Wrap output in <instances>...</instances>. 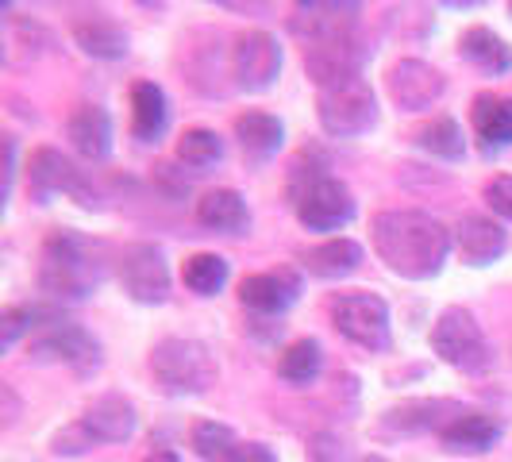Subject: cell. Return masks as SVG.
I'll list each match as a JSON object with an SVG mask.
<instances>
[{"label": "cell", "instance_id": "32", "mask_svg": "<svg viewBox=\"0 0 512 462\" xmlns=\"http://www.w3.org/2000/svg\"><path fill=\"white\" fill-rule=\"evenodd\" d=\"M239 443V436L231 432L228 424H216V420H201L197 428H193V451L201 455L205 462H220L228 455L231 447Z\"/></svg>", "mask_w": 512, "mask_h": 462}, {"label": "cell", "instance_id": "17", "mask_svg": "<svg viewBox=\"0 0 512 462\" xmlns=\"http://www.w3.org/2000/svg\"><path fill=\"white\" fill-rule=\"evenodd\" d=\"M359 4H335V0H312V4H297L293 16V31L316 43V39H332V35H347L359 31Z\"/></svg>", "mask_w": 512, "mask_h": 462}, {"label": "cell", "instance_id": "40", "mask_svg": "<svg viewBox=\"0 0 512 462\" xmlns=\"http://www.w3.org/2000/svg\"><path fill=\"white\" fill-rule=\"evenodd\" d=\"M509 12H512V4H509Z\"/></svg>", "mask_w": 512, "mask_h": 462}, {"label": "cell", "instance_id": "26", "mask_svg": "<svg viewBox=\"0 0 512 462\" xmlns=\"http://www.w3.org/2000/svg\"><path fill=\"white\" fill-rule=\"evenodd\" d=\"M308 274H316V278H347V274H355L362 262V247L355 239H328V243H320V247H308L305 255H301Z\"/></svg>", "mask_w": 512, "mask_h": 462}, {"label": "cell", "instance_id": "23", "mask_svg": "<svg viewBox=\"0 0 512 462\" xmlns=\"http://www.w3.org/2000/svg\"><path fill=\"white\" fill-rule=\"evenodd\" d=\"M462 416V405L455 401H409L401 409L385 412V424L389 428H401V432H439L451 428Z\"/></svg>", "mask_w": 512, "mask_h": 462}, {"label": "cell", "instance_id": "8", "mask_svg": "<svg viewBox=\"0 0 512 462\" xmlns=\"http://www.w3.org/2000/svg\"><path fill=\"white\" fill-rule=\"evenodd\" d=\"M27 178H31V197L39 205H51L58 193H70L77 197V205L97 208V189H89V181L81 178L74 162L54 147H39L27 162Z\"/></svg>", "mask_w": 512, "mask_h": 462}, {"label": "cell", "instance_id": "7", "mask_svg": "<svg viewBox=\"0 0 512 462\" xmlns=\"http://www.w3.org/2000/svg\"><path fill=\"white\" fill-rule=\"evenodd\" d=\"M366 58H370V47L362 43L359 31L305 43V70L320 89L339 85V81H351V77H362Z\"/></svg>", "mask_w": 512, "mask_h": 462}, {"label": "cell", "instance_id": "3", "mask_svg": "<svg viewBox=\"0 0 512 462\" xmlns=\"http://www.w3.org/2000/svg\"><path fill=\"white\" fill-rule=\"evenodd\" d=\"M151 374L166 397H193L216 382V362L197 339H162L151 351Z\"/></svg>", "mask_w": 512, "mask_h": 462}, {"label": "cell", "instance_id": "31", "mask_svg": "<svg viewBox=\"0 0 512 462\" xmlns=\"http://www.w3.org/2000/svg\"><path fill=\"white\" fill-rule=\"evenodd\" d=\"M178 158L193 170H208L224 158V139L212 128H189L178 139Z\"/></svg>", "mask_w": 512, "mask_h": 462}, {"label": "cell", "instance_id": "6", "mask_svg": "<svg viewBox=\"0 0 512 462\" xmlns=\"http://www.w3.org/2000/svg\"><path fill=\"white\" fill-rule=\"evenodd\" d=\"M332 324L362 351H389V305L378 293H343L332 301Z\"/></svg>", "mask_w": 512, "mask_h": 462}, {"label": "cell", "instance_id": "16", "mask_svg": "<svg viewBox=\"0 0 512 462\" xmlns=\"http://www.w3.org/2000/svg\"><path fill=\"white\" fill-rule=\"evenodd\" d=\"M455 247L466 266H493L509 251V231L493 216H462L455 228Z\"/></svg>", "mask_w": 512, "mask_h": 462}, {"label": "cell", "instance_id": "9", "mask_svg": "<svg viewBox=\"0 0 512 462\" xmlns=\"http://www.w3.org/2000/svg\"><path fill=\"white\" fill-rule=\"evenodd\" d=\"M297 220L308 231H339L355 220V197L339 178H312L297 193Z\"/></svg>", "mask_w": 512, "mask_h": 462}, {"label": "cell", "instance_id": "13", "mask_svg": "<svg viewBox=\"0 0 512 462\" xmlns=\"http://www.w3.org/2000/svg\"><path fill=\"white\" fill-rule=\"evenodd\" d=\"M385 89H389V97L397 108H405V112H424V108H432V104L443 97V89H447V81L439 74L436 66H428V62H420V58H401L389 77H385Z\"/></svg>", "mask_w": 512, "mask_h": 462}, {"label": "cell", "instance_id": "4", "mask_svg": "<svg viewBox=\"0 0 512 462\" xmlns=\"http://www.w3.org/2000/svg\"><path fill=\"white\" fill-rule=\"evenodd\" d=\"M432 351L447 366H455L462 374H486L493 366V347H489L482 324L474 320L470 308H443L432 328Z\"/></svg>", "mask_w": 512, "mask_h": 462}, {"label": "cell", "instance_id": "1", "mask_svg": "<svg viewBox=\"0 0 512 462\" xmlns=\"http://www.w3.org/2000/svg\"><path fill=\"white\" fill-rule=\"evenodd\" d=\"M370 239L385 266L409 282L436 278L451 251V231L420 208H385L370 220Z\"/></svg>", "mask_w": 512, "mask_h": 462}, {"label": "cell", "instance_id": "30", "mask_svg": "<svg viewBox=\"0 0 512 462\" xmlns=\"http://www.w3.org/2000/svg\"><path fill=\"white\" fill-rule=\"evenodd\" d=\"M416 143H420L428 154H436V158H447V162H459L462 154H466L462 128L451 120V116H439V120H432V124H424V128L416 131Z\"/></svg>", "mask_w": 512, "mask_h": 462}, {"label": "cell", "instance_id": "19", "mask_svg": "<svg viewBox=\"0 0 512 462\" xmlns=\"http://www.w3.org/2000/svg\"><path fill=\"white\" fill-rule=\"evenodd\" d=\"M66 139L74 143V151L89 162H101L112 151V120L101 104H81L74 116L66 120Z\"/></svg>", "mask_w": 512, "mask_h": 462}, {"label": "cell", "instance_id": "21", "mask_svg": "<svg viewBox=\"0 0 512 462\" xmlns=\"http://www.w3.org/2000/svg\"><path fill=\"white\" fill-rule=\"evenodd\" d=\"M74 43L93 58H124L128 54V31L104 12H81L74 20Z\"/></svg>", "mask_w": 512, "mask_h": 462}, {"label": "cell", "instance_id": "12", "mask_svg": "<svg viewBox=\"0 0 512 462\" xmlns=\"http://www.w3.org/2000/svg\"><path fill=\"white\" fill-rule=\"evenodd\" d=\"M27 355L35 362H66V366H74L81 374H89V370L101 366V343L85 332V328L62 320V324H54L51 332L39 335Z\"/></svg>", "mask_w": 512, "mask_h": 462}, {"label": "cell", "instance_id": "33", "mask_svg": "<svg viewBox=\"0 0 512 462\" xmlns=\"http://www.w3.org/2000/svg\"><path fill=\"white\" fill-rule=\"evenodd\" d=\"M35 320H58V316H54V312H43V308H27V305L4 308V316H0V343L12 347L20 335L35 328Z\"/></svg>", "mask_w": 512, "mask_h": 462}, {"label": "cell", "instance_id": "5", "mask_svg": "<svg viewBox=\"0 0 512 462\" xmlns=\"http://www.w3.org/2000/svg\"><path fill=\"white\" fill-rule=\"evenodd\" d=\"M316 116H320V128L335 135V139H355L362 131H370L378 124V101H374L370 81L366 77H351V81L320 89Z\"/></svg>", "mask_w": 512, "mask_h": 462}, {"label": "cell", "instance_id": "18", "mask_svg": "<svg viewBox=\"0 0 512 462\" xmlns=\"http://www.w3.org/2000/svg\"><path fill=\"white\" fill-rule=\"evenodd\" d=\"M170 128V101L166 89L154 81H135L131 85V135L139 143H158Z\"/></svg>", "mask_w": 512, "mask_h": 462}, {"label": "cell", "instance_id": "29", "mask_svg": "<svg viewBox=\"0 0 512 462\" xmlns=\"http://www.w3.org/2000/svg\"><path fill=\"white\" fill-rule=\"evenodd\" d=\"M228 258L212 255V251H201V255L185 258L181 266V278L185 285L197 293V297H216L224 285H228Z\"/></svg>", "mask_w": 512, "mask_h": 462}, {"label": "cell", "instance_id": "38", "mask_svg": "<svg viewBox=\"0 0 512 462\" xmlns=\"http://www.w3.org/2000/svg\"><path fill=\"white\" fill-rule=\"evenodd\" d=\"M143 462H181L178 459V451H170V447H158V451H151Z\"/></svg>", "mask_w": 512, "mask_h": 462}, {"label": "cell", "instance_id": "14", "mask_svg": "<svg viewBox=\"0 0 512 462\" xmlns=\"http://www.w3.org/2000/svg\"><path fill=\"white\" fill-rule=\"evenodd\" d=\"M301 297V274L278 266V270H266V274H251L239 285V301L243 308H251L258 316H282L285 308L297 305Z\"/></svg>", "mask_w": 512, "mask_h": 462}, {"label": "cell", "instance_id": "24", "mask_svg": "<svg viewBox=\"0 0 512 462\" xmlns=\"http://www.w3.org/2000/svg\"><path fill=\"white\" fill-rule=\"evenodd\" d=\"M459 54L466 62H474L482 74L501 77L512 70V47L501 35H493L489 27H466L459 39Z\"/></svg>", "mask_w": 512, "mask_h": 462}, {"label": "cell", "instance_id": "15", "mask_svg": "<svg viewBox=\"0 0 512 462\" xmlns=\"http://www.w3.org/2000/svg\"><path fill=\"white\" fill-rule=\"evenodd\" d=\"M77 424H81V432H85L89 443H124L139 428V412H135V405H131L128 397L104 393V397H97L85 409V416Z\"/></svg>", "mask_w": 512, "mask_h": 462}, {"label": "cell", "instance_id": "11", "mask_svg": "<svg viewBox=\"0 0 512 462\" xmlns=\"http://www.w3.org/2000/svg\"><path fill=\"white\" fill-rule=\"evenodd\" d=\"M120 285L139 305H162L170 297V266L154 243H131L120 251Z\"/></svg>", "mask_w": 512, "mask_h": 462}, {"label": "cell", "instance_id": "25", "mask_svg": "<svg viewBox=\"0 0 512 462\" xmlns=\"http://www.w3.org/2000/svg\"><path fill=\"white\" fill-rule=\"evenodd\" d=\"M501 420H493L486 412H462L451 428H443V447L447 451H466V455H482L501 439Z\"/></svg>", "mask_w": 512, "mask_h": 462}, {"label": "cell", "instance_id": "36", "mask_svg": "<svg viewBox=\"0 0 512 462\" xmlns=\"http://www.w3.org/2000/svg\"><path fill=\"white\" fill-rule=\"evenodd\" d=\"M312 443H316V447H312V459L316 462H339V455H343L332 436H316Z\"/></svg>", "mask_w": 512, "mask_h": 462}, {"label": "cell", "instance_id": "20", "mask_svg": "<svg viewBox=\"0 0 512 462\" xmlns=\"http://www.w3.org/2000/svg\"><path fill=\"white\" fill-rule=\"evenodd\" d=\"M470 120H474V135L482 139V151L486 154L512 147V97H497V93L474 97Z\"/></svg>", "mask_w": 512, "mask_h": 462}, {"label": "cell", "instance_id": "27", "mask_svg": "<svg viewBox=\"0 0 512 462\" xmlns=\"http://www.w3.org/2000/svg\"><path fill=\"white\" fill-rule=\"evenodd\" d=\"M197 220L212 231H235L247 228V220H251V212H247V201H243V193H235V189H212L205 193L201 201H197Z\"/></svg>", "mask_w": 512, "mask_h": 462}, {"label": "cell", "instance_id": "34", "mask_svg": "<svg viewBox=\"0 0 512 462\" xmlns=\"http://www.w3.org/2000/svg\"><path fill=\"white\" fill-rule=\"evenodd\" d=\"M486 205L493 208V216L512 224V174H501L486 185Z\"/></svg>", "mask_w": 512, "mask_h": 462}, {"label": "cell", "instance_id": "28", "mask_svg": "<svg viewBox=\"0 0 512 462\" xmlns=\"http://www.w3.org/2000/svg\"><path fill=\"white\" fill-rule=\"evenodd\" d=\"M320 370H324V347H320L316 339H297V343H289L282 351V359H278V374H282V382H289V385L316 382Z\"/></svg>", "mask_w": 512, "mask_h": 462}, {"label": "cell", "instance_id": "39", "mask_svg": "<svg viewBox=\"0 0 512 462\" xmlns=\"http://www.w3.org/2000/svg\"><path fill=\"white\" fill-rule=\"evenodd\" d=\"M362 462H385V459H378V455H374V459H362Z\"/></svg>", "mask_w": 512, "mask_h": 462}, {"label": "cell", "instance_id": "2", "mask_svg": "<svg viewBox=\"0 0 512 462\" xmlns=\"http://www.w3.org/2000/svg\"><path fill=\"white\" fill-rule=\"evenodd\" d=\"M108 270L104 247L85 239L81 231H51L39 258V289L58 301H85L97 293Z\"/></svg>", "mask_w": 512, "mask_h": 462}, {"label": "cell", "instance_id": "22", "mask_svg": "<svg viewBox=\"0 0 512 462\" xmlns=\"http://www.w3.org/2000/svg\"><path fill=\"white\" fill-rule=\"evenodd\" d=\"M235 139H239V147L251 162H266V158L282 151L285 128L282 120L270 116V112H243V116H235Z\"/></svg>", "mask_w": 512, "mask_h": 462}, {"label": "cell", "instance_id": "35", "mask_svg": "<svg viewBox=\"0 0 512 462\" xmlns=\"http://www.w3.org/2000/svg\"><path fill=\"white\" fill-rule=\"evenodd\" d=\"M220 462H278V455H274L266 443H255V439H251V443H243V439H239V443H235Z\"/></svg>", "mask_w": 512, "mask_h": 462}, {"label": "cell", "instance_id": "37", "mask_svg": "<svg viewBox=\"0 0 512 462\" xmlns=\"http://www.w3.org/2000/svg\"><path fill=\"white\" fill-rule=\"evenodd\" d=\"M4 158H8V170H4V197H12V181H16V139H12V135L4 139Z\"/></svg>", "mask_w": 512, "mask_h": 462}, {"label": "cell", "instance_id": "10", "mask_svg": "<svg viewBox=\"0 0 512 462\" xmlns=\"http://www.w3.org/2000/svg\"><path fill=\"white\" fill-rule=\"evenodd\" d=\"M231 74L243 93H262L282 74V47L270 31H243L231 47Z\"/></svg>", "mask_w": 512, "mask_h": 462}]
</instances>
